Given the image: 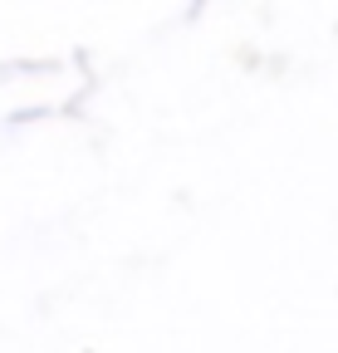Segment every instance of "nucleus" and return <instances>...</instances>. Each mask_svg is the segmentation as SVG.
<instances>
[]
</instances>
